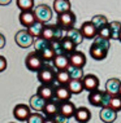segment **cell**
<instances>
[{"label":"cell","mask_w":121,"mask_h":123,"mask_svg":"<svg viewBox=\"0 0 121 123\" xmlns=\"http://www.w3.org/2000/svg\"><path fill=\"white\" fill-rule=\"evenodd\" d=\"M111 47V43L108 39H104L102 36L96 35L95 39L93 40V44L90 47V56L91 58L96 60V61H100V60H104L108 55Z\"/></svg>","instance_id":"obj_1"},{"label":"cell","mask_w":121,"mask_h":123,"mask_svg":"<svg viewBox=\"0 0 121 123\" xmlns=\"http://www.w3.org/2000/svg\"><path fill=\"white\" fill-rule=\"evenodd\" d=\"M111 96L107 91H100V89H95V91L89 93V102L95 108H107L109 105Z\"/></svg>","instance_id":"obj_2"},{"label":"cell","mask_w":121,"mask_h":123,"mask_svg":"<svg viewBox=\"0 0 121 123\" xmlns=\"http://www.w3.org/2000/svg\"><path fill=\"white\" fill-rule=\"evenodd\" d=\"M36 74H38V80L40 82V84H55L57 71L50 64H44Z\"/></svg>","instance_id":"obj_3"},{"label":"cell","mask_w":121,"mask_h":123,"mask_svg":"<svg viewBox=\"0 0 121 123\" xmlns=\"http://www.w3.org/2000/svg\"><path fill=\"white\" fill-rule=\"evenodd\" d=\"M44 64L46 62L43 61L42 57H40L39 52H36V51L29 53V55L26 56V58H25V65H26V68H28L30 71H36L38 73L40 69L43 68Z\"/></svg>","instance_id":"obj_4"},{"label":"cell","mask_w":121,"mask_h":123,"mask_svg":"<svg viewBox=\"0 0 121 123\" xmlns=\"http://www.w3.org/2000/svg\"><path fill=\"white\" fill-rule=\"evenodd\" d=\"M63 31L64 30L60 27L59 25H46V27L42 32V38L46 39V40H48V42L61 40V39L64 38Z\"/></svg>","instance_id":"obj_5"},{"label":"cell","mask_w":121,"mask_h":123,"mask_svg":"<svg viewBox=\"0 0 121 123\" xmlns=\"http://www.w3.org/2000/svg\"><path fill=\"white\" fill-rule=\"evenodd\" d=\"M14 40H16V43H17L18 47H21V48H29L30 45H34L35 38L30 34L28 29H25V30H18V31L16 32Z\"/></svg>","instance_id":"obj_6"},{"label":"cell","mask_w":121,"mask_h":123,"mask_svg":"<svg viewBox=\"0 0 121 123\" xmlns=\"http://www.w3.org/2000/svg\"><path fill=\"white\" fill-rule=\"evenodd\" d=\"M74 24H76V14L72 11L57 16L56 25H59L64 31H68V30L73 29V27H74Z\"/></svg>","instance_id":"obj_7"},{"label":"cell","mask_w":121,"mask_h":123,"mask_svg":"<svg viewBox=\"0 0 121 123\" xmlns=\"http://www.w3.org/2000/svg\"><path fill=\"white\" fill-rule=\"evenodd\" d=\"M34 12H35V16H36V19L40 22H43V24L48 22L50 19L52 18V9L47 4L36 5L34 8Z\"/></svg>","instance_id":"obj_8"},{"label":"cell","mask_w":121,"mask_h":123,"mask_svg":"<svg viewBox=\"0 0 121 123\" xmlns=\"http://www.w3.org/2000/svg\"><path fill=\"white\" fill-rule=\"evenodd\" d=\"M30 106L25 105V104H18L14 106V109H13V115H14V118L17 119V121H28V118L30 117Z\"/></svg>","instance_id":"obj_9"},{"label":"cell","mask_w":121,"mask_h":123,"mask_svg":"<svg viewBox=\"0 0 121 123\" xmlns=\"http://www.w3.org/2000/svg\"><path fill=\"white\" fill-rule=\"evenodd\" d=\"M72 91L69 89L68 86H57L56 84V91H55V100L59 102L69 101L72 97Z\"/></svg>","instance_id":"obj_10"},{"label":"cell","mask_w":121,"mask_h":123,"mask_svg":"<svg viewBox=\"0 0 121 123\" xmlns=\"http://www.w3.org/2000/svg\"><path fill=\"white\" fill-rule=\"evenodd\" d=\"M55 91H56V84H40L36 93L40 95L47 101H50V100L55 98Z\"/></svg>","instance_id":"obj_11"},{"label":"cell","mask_w":121,"mask_h":123,"mask_svg":"<svg viewBox=\"0 0 121 123\" xmlns=\"http://www.w3.org/2000/svg\"><path fill=\"white\" fill-rule=\"evenodd\" d=\"M36 21H38V19H36L34 9H33V11H23V12L20 13V22H21V25L23 27L28 29Z\"/></svg>","instance_id":"obj_12"},{"label":"cell","mask_w":121,"mask_h":123,"mask_svg":"<svg viewBox=\"0 0 121 123\" xmlns=\"http://www.w3.org/2000/svg\"><path fill=\"white\" fill-rule=\"evenodd\" d=\"M82 83H83L85 89L89 92H93V91H95V89L99 88V79H98V76L94 75V74L85 75L82 79Z\"/></svg>","instance_id":"obj_13"},{"label":"cell","mask_w":121,"mask_h":123,"mask_svg":"<svg viewBox=\"0 0 121 123\" xmlns=\"http://www.w3.org/2000/svg\"><path fill=\"white\" fill-rule=\"evenodd\" d=\"M81 32H82L83 38L86 39H95V36L98 35V30L94 26V24L91 21H87V22H83L82 26H81Z\"/></svg>","instance_id":"obj_14"},{"label":"cell","mask_w":121,"mask_h":123,"mask_svg":"<svg viewBox=\"0 0 121 123\" xmlns=\"http://www.w3.org/2000/svg\"><path fill=\"white\" fill-rule=\"evenodd\" d=\"M69 62L72 66H76V68H81L82 69L83 66L86 65V56L83 52L76 51L73 52L72 55H69Z\"/></svg>","instance_id":"obj_15"},{"label":"cell","mask_w":121,"mask_h":123,"mask_svg":"<svg viewBox=\"0 0 121 123\" xmlns=\"http://www.w3.org/2000/svg\"><path fill=\"white\" fill-rule=\"evenodd\" d=\"M43 113H44L46 117H55L56 114L60 113V102L56 101L55 98L47 101L44 109H43Z\"/></svg>","instance_id":"obj_16"},{"label":"cell","mask_w":121,"mask_h":123,"mask_svg":"<svg viewBox=\"0 0 121 123\" xmlns=\"http://www.w3.org/2000/svg\"><path fill=\"white\" fill-rule=\"evenodd\" d=\"M52 66L56 69L57 71H61V70H66V69L70 66V62H69V56L66 55H60V56H56L55 60L52 61Z\"/></svg>","instance_id":"obj_17"},{"label":"cell","mask_w":121,"mask_h":123,"mask_svg":"<svg viewBox=\"0 0 121 123\" xmlns=\"http://www.w3.org/2000/svg\"><path fill=\"white\" fill-rule=\"evenodd\" d=\"M30 108L33 109V110L35 111H43V109H44V106L47 104V100H44L40 95L35 93L31 97H30Z\"/></svg>","instance_id":"obj_18"},{"label":"cell","mask_w":121,"mask_h":123,"mask_svg":"<svg viewBox=\"0 0 121 123\" xmlns=\"http://www.w3.org/2000/svg\"><path fill=\"white\" fill-rule=\"evenodd\" d=\"M74 119L78 123H87L91 119V111L87 108H85V106H81L74 113Z\"/></svg>","instance_id":"obj_19"},{"label":"cell","mask_w":121,"mask_h":123,"mask_svg":"<svg viewBox=\"0 0 121 123\" xmlns=\"http://www.w3.org/2000/svg\"><path fill=\"white\" fill-rule=\"evenodd\" d=\"M77 110V108L74 106V104L70 101H64V102H60V114H63L64 117L66 118H72L74 117V113Z\"/></svg>","instance_id":"obj_20"},{"label":"cell","mask_w":121,"mask_h":123,"mask_svg":"<svg viewBox=\"0 0 121 123\" xmlns=\"http://www.w3.org/2000/svg\"><path fill=\"white\" fill-rule=\"evenodd\" d=\"M117 118V111L111 109L109 106L107 108H102L100 110V119L104 122V123H113Z\"/></svg>","instance_id":"obj_21"},{"label":"cell","mask_w":121,"mask_h":123,"mask_svg":"<svg viewBox=\"0 0 121 123\" xmlns=\"http://www.w3.org/2000/svg\"><path fill=\"white\" fill-rule=\"evenodd\" d=\"M120 86H121V80H120V79H117V78L108 79L107 83H106V91L108 92L111 96H116V95H119Z\"/></svg>","instance_id":"obj_22"},{"label":"cell","mask_w":121,"mask_h":123,"mask_svg":"<svg viewBox=\"0 0 121 123\" xmlns=\"http://www.w3.org/2000/svg\"><path fill=\"white\" fill-rule=\"evenodd\" d=\"M53 11L59 14L66 13L70 11V1L69 0H55L53 1Z\"/></svg>","instance_id":"obj_23"},{"label":"cell","mask_w":121,"mask_h":123,"mask_svg":"<svg viewBox=\"0 0 121 123\" xmlns=\"http://www.w3.org/2000/svg\"><path fill=\"white\" fill-rule=\"evenodd\" d=\"M61 44H63L64 53H65L66 56H69V55H72L73 52H76L77 44L70 38H68V36H64V38L61 39Z\"/></svg>","instance_id":"obj_24"},{"label":"cell","mask_w":121,"mask_h":123,"mask_svg":"<svg viewBox=\"0 0 121 123\" xmlns=\"http://www.w3.org/2000/svg\"><path fill=\"white\" fill-rule=\"evenodd\" d=\"M65 36H68V38H70L73 42L76 43L77 45L81 44L82 43V40L85 38H83V35H82V32H81V29H76V27H73V29H70L66 31V35Z\"/></svg>","instance_id":"obj_25"},{"label":"cell","mask_w":121,"mask_h":123,"mask_svg":"<svg viewBox=\"0 0 121 123\" xmlns=\"http://www.w3.org/2000/svg\"><path fill=\"white\" fill-rule=\"evenodd\" d=\"M44 27H46V25L43 24V22L36 21V22H34V24L30 26V27H28V30H29V32L34 36V38H40Z\"/></svg>","instance_id":"obj_26"},{"label":"cell","mask_w":121,"mask_h":123,"mask_svg":"<svg viewBox=\"0 0 121 123\" xmlns=\"http://www.w3.org/2000/svg\"><path fill=\"white\" fill-rule=\"evenodd\" d=\"M66 71L69 73V76L72 80H82L83 79V70L81 68H76V66H72L70 65L68 69H66Z\"/></svg>","instance_id":"obj_27"},{"label":"cell","mask_w":121,"mask_h":123,"mask_svg":"<svg viewBox=\"0 0 121 123\" xmlns=\"http://www.w3.org/2000/svg\"><path fill=\"white\" fill-rule=\"evenodd\" d=\"M39 55H40V57L43 58V61H44L46 64L52 62L53 60H55V57H56V53H55V51L52 49L51 45H50V47H47V48H44L43 51H40Z\"/></svg>","instance_id":"obj_28"},{"label":"cell","mask_w":121,"mask_h":123,"mask_svg":"<svg viewBox=\"0 0 121 123\" xmlns=\"http://www.w3.org/2000/svg\"><path fill=\"white\" fill-rule=\"evenodd\" d=\"M91 22L94 24V26L96 27V30H98V31H99L100 29L106 27V26L109 24L106 16H102V14H96V16H94V17L91 18Z\"/></svg>","instance_id":"obj_29"},{"label":"cell","mask_w":121,"mask_h":123,"mask_svg":"<svg viewBox=\"0 0 121 123\" xmlns=\"http://www.w3.org/2000/svg\"><path fill=\"white\" fill-rule=\"evenodd\" d=\"M70 80L72 79H70L69 73L66 70L57 71V75H56V83H57V86H68Z\"/></svg>","instance_id":"obj_30"},{"label":"cell","mask_w":121,"mask_h":123,"mask_svg":"<svg viewBox=\"0 0 121 123\" xmlns=\"http://www.w3.org/2000/svg\"><path fill=\"white\" fill-rule=\"evenodd\" d=\"M68 87H69L70 91H72L73 95H79V93H82V91L85 89L82 80H70Z\"/></svg>","instance_id":"obj_31"},{"label":"cell","mask_w":121,"mask_h":123,"mask_svg":"<svg viewBox=\"0 0 121 123\" xmlns=\"http://www.w3.org/2000/svg\"><path fill=\"white\" fill-rule=\"evenodd\" d=\"M50 45H51V42H48V40H46V39H43L42 36H40V38H35V40H34V48H35L36 52L43 51L44 48L50 47Z\"/></svg>","instance_id":"obj_32"},{"label":"cell","mask_w":121,"mask_h":123,"mask_svg":"<svg viewBox=\"0 0 121 123\" xmlns=\"http://www.w3.org/2000/svg\"><path fill=\"white\" fill-rule=\"evenodd\" d=\"M17 6L23 11H33L34 9V0H17Z\"/></svg>","instance_id":"obj_33"},{"label":"cell","mask_w":121,"mask_h":123,"mask_svg":"<svg viewBox=\"0 0 121 123\" xmlns=\"http://www.w3.org/2000/svg\"><path fill=\"white\" fill-rule=\"evenodd\" d=\"M109 108L113 109L116 111H120L121 110V96L116 95V96H112L111 97V101H109Z\"/></svg>","instance_id":"obj_34"},{"label":"cell","mask_w":121,"mask_h":123,"mask_svg":"<svg viewBox=\"0 0 121 123\" xmlns=\"http://www.w3.org/2000/svg\"><path fill=\"white\" fill-rule=\"evenodd\" d=\"M109 27H111V32H112V39H119L120 30H121V22H117V21L109 22Z\"/></svg>","instance_id":"obj_35"},{"label":"cell","mask_w":121,"mask_h":123,"mask_svg":"<svg viewBox=\"0 0 121 123\" xmlns=\"http://www.w3.org/2000/svg\"><path fill=\"white\" fill-rule=\"evenodd\" d=\"M44 119L46 118L42 114H39V113H31L26 122L28 123H44Z\"/></svg>","instance_id":"obj_36"},{"label":"cell","mask_w":121,"mask_h":123,"mask_svg":"<svg viewBox=\"0 0 121 123\" xmlns=\"http://www.w3.org/2000/svg\"><path fill=\"white\" fill-rule=\"evenodd\" d=\"M51 47H52V49H53V51H55L56 56L65 55V53H64V49H63L61 40H53V42H51Z\"/></svg>","instance_id":"obj_37"},{"label":"cell","mask_w":121,"mask_h":123,"mask_svg":"<svg viewBox=\"0 0 121 123\" xmlns=\"http://www.w3.org/2000/svg\"><path fill=\"white\" fill-rule=\"evenodd\" d=\"M98 35H99V36H102V38H104V39H108V40H111V39H112V32H111L109 24L107 25L106 27L100 29L99 31H98Z\"/></svg>","instance_id":"obj_38"},{"label":"cell","mask_w":121,"mask_h":123,"mask_svg":"<svg viewBox=\"0 0 121 123\" xmlns=\"http://www.w3.org/2000/svg\"><path fill=\"white\" fill-rule=\"evenodd\" d=\"M53 118L57 121V123H68V122H69V119L66 118V117H64L63 114H60V113H59V114H56Z\"/></svg>","instance_id":"obj_39"},{"label":"cell","mask_w":121,"mask_h":123,"mask_svg":"<svg viewBox=\"0 0 121 123\" xmlns=\"http://www.w3.org/2000/svg\"><path fill=\"white\" fill-rule=\"evenodd\" d=\"M0 64H1V65H0V71H4L5 68H7V60L3 57V56L0 57Z\"/></svg>","instance_id":"obj_40"},{"label":"cell","mask_w":121,"mask_h":123,"mask_svg":"<svg viewBox=\"0 0 121 123\" xmlns=\"http://www.w3.org/2000/svg\"><path fill=\"white\" fill-rule=\"evenodd\" d=\"M44 123H57V121H56L53 117H46Z\"/></svg>","instance_id":"obj_41"},{"label":"cell","mask_w":121,"mask_h":123,"mask_svg":"<svg viewBox=\"0 0 121 123\" xmlns=\"http://www.w3.org/2000/svg\"><path fill=\"white\" fill-rule=\"evenodd\" d=\"M11 1H12V0H0V4H1L3 6H4V5H8Z\"/></svg>","instance_id":"obj_42"},{"label":"cell","mask_w":121,"mask_h":123,"mask_svg":"<svg viewBox=\"0 0 121 123\" xmlns=\"http://www.w3.org/2000/svg\"><path fill=\"white\" fill-rule=\"evenodd\" d=\"M119 40L121 42V30H120V35H119Z\"/></svg>","instance_id":"obj_43"},{"label":"cell","mask_w":121,"mask_h":123,"mask_svg":"<svg viewBox=\"0 0 121 123\" xmlns=\"http://www.w3.org/2000/svg\"><path fill=\"white\" fill-rule=\"evenodd\" d=\"M119 96H121V86H120V89H119Z\"/></svg>","instance_id":"obj_44"}]
</instances>
